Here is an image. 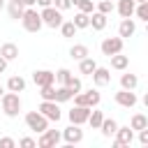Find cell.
<instances>
[{
	"mask_svg": "<svg viewBox=\"0 0 148 148\" xmlns=\"http://www.w3.org/2000/svg\"><path fill=\"white\" fill-rule=\"evenodd\" d=\"M0 111L7 118H16L21 113V97H18V92H12V90L2 92L0 95Z\"/></svg>",
	"mask_w": 148,
	"mask_h": 148,
	"instance_id": "6da1fadb",
	"label": "cell"
},
{
	"mask_svg": "<svg viewBox=\"0 0 148 148\" xmlns=\"http://www.w3.org/2000/svg\"><path fill=\"white\" fill-rule=\"evenodd\" d=\"M21 23H23V28H25L28 32H39V30L44 28L39 12L32 9V7H25V12H23V16H21Z\"/></svg>",
	"mask_w": 148,
	"mask_h": 148,
	"instance_id": "7a4b0ae2",
	"label": "cell"
},
{
	"mask_svg": "<svg viewBox=\"0 0 148 148\" xmlns=\"http://www.w3.org/2000/svg\"><path fill=\"white\" fill-rule=\"evenodd\" d=\"M39 16H42V23L46 25V28H60V23H62V12L60 9H56L53 5H49V7H42V12H39Z\"/></svg>",
	"mask_w": 148,
	"mask_h": 148,
	"instance_id": "3957f363",
	"label": "cell"
},
{
	"mask_svg": "<svg viewBox=\"0 0 148 148\" xmlns=\"http://www.w3.org/2000/svg\"><path fill=\"white\" fill-rule=\"evenodd\" d=\"M72 99H74V104H79V106H90V109H92V106H97V104L102 102V95H99V90L90 88V90H86V92L79 90Z\"/></svg>",
	"mask_w": 148,
	"mask_h": 148,
	"instance_id": "277c9868",
	"label": "cell"
},
{
	"mask_svg": "<svg viewBox=\"0 0 148 148\" xmlns=\"http://www.w3.org/2000/svg\"><path fill=\"white\" fill-rule=\"evenodd\" d=\"M37 111H39L49 123H58V120L62 118V111H60L58 102H53V99H42V104H39Z\"/></svg>",
	"mask_w": 148,
	"mask_h": 148,
	"instance_id": "5b68a950",
	"label": "cell"
},
{
	"mask_svg": "<svg viewBox=\"0 0 148 148\" xmlns=\"http://www.w3.org/2000/svg\"><path fill=\"white\" fill-rule=\"evenodd\" d=\"M25 125H28V130L42 134V132L49 127V120H46L39 111H28V113H25Z\"/></svg>",
	"mask_w": 148,
	"mask_h": 148,
	"instance_id": "8992f818",
	"label": "cell"
},
{
	"mask_svg": "<svg viewBox=\"0 0 148 148\" xmlns=\"http://www.w3.org/2000/svg\"><path fill=\"white\" fill-rule=\"evenodd\" d=\"M60 139H62V136H60L58 130H49V127H46V130L39 134L37 146H39V148H56V146L60 143Z\"/></svg>",
	"mask_w": 148,
	"mask_h": 148,
	"instance_id": "52a82bcc",
	"label": "cell"
},
{
	"mask_svg": "<svg viewBox=\"0 0 148 148\" xmlns=\"http://www.w3.org/2000/svg\"><path fill=\"white\" fill-rule=\"evenodd\" d=\"M113 136H116L113 146H116V148H123V146H130V143L134 141V130H132L130 125H123V127L118 125V130H116Z\"/></svg>",
	"mask_w": 148,
	"mask_h": 148,
	"instance_id": "ba28073f",
	"label": "cell"
},
{
	"mask_svg": "<svg viewBox=\"0 0 148 148\" xmlns=\"http://www.w3.org/2000/svg\"><path fill=\"white\" fill-rule=\"evenodd\" d=\"M99 49H102V53L106 58L113 56V53H120L123 51V37H106V39H102Z\"/></svg>",
	"mask_w": 148,
	"mask_h": 148,
	"instance_id": "9c48e42d",
	"label": "cell"
},
{
	"mask_svg": "<svg viewBox=\"0 0 148 148\" xmlns=\"http://www.w3.org/2000/svg\"><path fill=\"white\" fill-rule=\"evenodd\" d=\"M60 136H62L65 143H69V146H72V143H81V141H83V130H81V125H74V123H72L69 127H65V130L60 132Z\"/></svg>",
	"mask_w": 148,
	"mask_h": 148,
	"instance_id": "30bf717a",
	"label": "cell"
},
{
	"mask_svg": "<svg viewBox=\"0 0 148 148\" xmlns=\"http://www.w3.org/2000/svg\"><path fill=\"white\" fill-rule=\"evenodd\" d=\"M113 99H116V104H120V106H125V109H132V106H136V95H134V90H125V88H120L116 95H113Z\"/></svg>",
	"mask_w": 148,
	"mask_h": 148,
	"instance_id": "8fae6325",
	"label": "cell"
},
{
	"mask_svg": "<svg viewBox=\"0 0 148 148\" xmlns=\"http://www.w3.org/2000/svg\"><path fill=\"white\" fill-rule=\"evenodd\" d=\"M90 76H92V83H95L97 88H104V86L111 83V69H109V67H99V65H97Z\"/></svg>",
	"mask_w": 148,
	"mask_h": 148,
	"instance_id": "7c38bea8",
	"label": "cell"
},
{
	"mask_svg": "<svg viewBox=\"0 0 148 148\" xmlns=\"http://www.w3.org/2000/svg\"><path fill=\"white\" fill-rule=\"evenodd\" d=\"M88 116H90V106H79V104H74V109L67 113L69 123H74V125H83L88 120Z\"/></svg>",
	"mask_w": 148,
	"mask_h": 148,
	"instance_id": "4fadbf2b",
	"label": "cell"
},
{
	"mask_svg": "<svg viewBox=\"0 0 148 148\" xmlns=\"http://www.w3.org/2000/svg\"><path fill=\"white\" fill-rule=\"evenodd\" d=\"M32 81H35V86H37V88H42V86L53 83V81H56V76H53V72H51V69H37V72L32 74Z\"/></svg>",
	"mask_w": 148,
	"mask_h": 148,
	"instance_id": "5bb4252c",
	"label": "cell"
},
{
	"mask_svg": "<svg viewBox=\"0 0 148 148\" xmlns=\"http://www.w3.org/2000/svg\"><path fill=\"white\" fill-rule=\"evenodd\" d=\"M136 32V23H134V18L130 16V18H123L120 21V25H118V37H132Z\"/></svg>",
	"mask_w": 148,
	"mask_h": 148,
	"instance_id": "9a60e30c",
	"label": "cell"
},
{
	"mask_svg": "<svg viewBox=\"0 0 148 148\" xmlns=\"http://www.w3.org/2000/svg\"><path fill=\"white\" fill-rule=\"evenodd\" d=\"M0 56H2L7 62H12V60H16V58H18V46H16V44H12V42H5V44L0 46Z\"/></svg>",
	"mask_w": 148,
	"mask_h": 148,
	"instance_id": "2e32d148",
	"label": "cell"
},
{
	"mask_svg": "<svg viewBox=\"0 0 148 148\" xmlns=\"http://www.w3.org/2000/svg\"><path fill=\"white\" fill-rule=\"evenodd\" d=\"M7 12H9V18H14V21H21V16H23V12H25V5H23L21 0H9V5H7Z\"/></svg>",
	"mask_w": 148,
	"mask_h": 148,
	"instance_id": "e0dca14e",
	"label": "cell"
},
{
	"mask_svg": "<svg viewBox=\"0 0 148 148\" xmlns=\"http://www.w3.org/2000/svg\"><path fill=\"white\" fill-rule=\"evenodd\" d=\"M7 90H12V92H23V90H25V79H23L21 74L9 76V79H7Z\"/></svg>",
	"mask_w": 148,
	"mask_h": 148,
	"instance_id": "ac0fdd59",
	"label": "cell"
},
{
	"mask_svg": "<svg viewBox=\"0 0 148 148\" xmlns=\"http://www.w3.org/2000/svg\"><path fill=\"white\" fill-rule=\"evenodd\" d=\"M134 7H136L134 0H118V14H120L123 18L134 16Z\"/></svg>",
	"mask_w": 148,
	"mask_h": 148,
	"instance_id": "d6986e66",
	"label": "cell"
},
{
	"mask_svg": "<svg viewBox=\"0 0 148 148\" xmlns=\"http://www.w3.org/2000/svg\"><path fill=\"white\" fill-rule=\"evenodd\" d=\"M90 28L92 30H104L106 28V14H102V12H92L90 14Z\"/></svg>",
	"mask_w": 148,
	"mask_h": 148,
	"instance_id": "ffe728a7",
	"label": "cell"
},
{
	"mask_svg": "<svg viewBox=\"0 0 148 148\" xmlns=\"http://www.w3.org/2000/svg\"><path fill=\"white\" fill-rule=\"evenodd\" d=\"M109 58H111V67H113V69H118V72L127 69V65H130V58H127V56H123V51H120V53H113V56H109Z\"/></svg>",
	"mask_w": 148,
	"mask_h": 148,
	"instance_id": "44dd1931",
	"label": "cell"
},
{
	"mask_svg": "<svg viewBox=\"0 0 148 148\" xmlns=\"http://www.w3.org/2000/svg\"><path fill=\"white\" fill-rule=\"evenodd\" d=\"M99 130H102V136L111 139V136L116 134V130H118V123H116L113 118H104V120H102V125H99Z\"/></svg>",
	"mask_w": 148,
	"mask_h": 148,
	"instance_id": "7402d4cb",
	"label": "cell"
},
{
	"mask_svg": "<svg viewBox=\"0 0 148 148\" xmlns=\"http://www.w3.org/2000/svg\"><path fill=\"white\" fill-rule=\"evenodd\" d=\"M102 120H104V113H102V111H99L97 106H92V109H90V116H88V120H86V123H88V125H90L92 130H99Z\"/></svg>",
	"mask_w": 148,
	"mask_h": 148,
	"instance_id": "603a6c76",
	"label": "cell"
},
{
	"mask_svg": "<svg viewBox=\"0 0 148 148\" xmlns=\"http://www.w3.org/2000/svg\"><path fill=\"white\" fill-rule=\"evenodd\" d=\"M95 67H97V62H95L90 56H86V58L79 60V72H81V74H88V76H90V74L95 72Z\"/></svg>",
	"mask_w": 148,
	"mask_h": 148,
	"instance_id": "cb8c5ba5",
	"label": "cell"
},
{
	"mask_svg": "<svg viewBox=\"0 0 148 148\" xmlns=\"http://www.w3.org/2000/svg\"><path fill=\"white\" fill-rule=\"evenodd\" d=\"M136 86H139V76H136V74H130V72H127V74L120 76V88H125V90H134Z\"/></svg>",
	"mask_w": 148,
	"mask_h": 148,
	"instance_id": "d4e9b609",
	"label": "cell"
},
{
	"mask_svg": "<svg viewBox=\"0 0 148 148\" xmlns=\"http://www.w3.org/2000/svg\"><path fill=\"white\" fill-rule=\"evenodd\" d=\"M72 97H74V92H72L67 86H58V88H56V95H53V102H58V104H60V102H69Z\"/></svg>",
	"mask_w": 148,
	"mask_h": 148,
	"instance_id": "484cf974",
	"label": "cell"
},
{
	"mask_svg": "<svg viewBox=\"0 0 148 148\" xmlns=\"http://www.w3.org/2000/svg\"><path fill=\"white\" fill-rule=\"evenodd\" d=\"M130 127H132L134 132H139V130L148 127V116H146V113H134V116H132V120H130Z\"/></svg>",
	"mask_w": 148,
	"mask_h": 148,
	"instance_id": "4316f807",
	"label": "cell"
},
{
	"mask_svg": "<svg viewBox=\"0 0 148 148\" xmlns=\"http://www.w3.org/2000/svg\"><path fill=\"white\" fill-rule=\"evenodd\" d=\"M86 56H90V51H88L86 44H74V46L69 49V58H72V60H81V58H86Z\"/></svg>",
	"mask_w": 148,
	"mask_h": 148,
	"instance_id": "83f0119b",
	"label": "cell"
},
{
	"mask_svg": "<svg viewBox=\"0 0 148 148\" xmlns=\"http://www.w3.org/2000/svg\"><path fill=\"white\" fill-rule=\"evenodd\" d=\"M72 23L76 25V30H81V28H90V14L76 12V14H74V18H72Z\"/></svg>",
	"mask_w": 148,
	"mask_h": 148,
	"instance_id": "f1b7e54d",
	"label": "cell"
},
{
	"mask_svg": "<svg viewBox=\"0 0 148 148\" xmlns=\"http://www.w3.org/2000/svg\"><path fill=\"white\" fill-rule=\"evenodd\" d=\"M60 32H62V37L69 39V37L76 35V25H74L72 21H62V23H60Z\"/></svg>",
	"mask_w": 148,
	"mask_h": 148,
	"instance_id": "f546056e",
	"label": "cell"
},
{
	"mask_svg": "<svg viewBox=\"0 0 148 148\" xmlns=\"http://www.w3.org/2000/svg\"><path fill=\"white\" fill-rule=\"evenodd\" d=\"M134 14H136L139 21H148V2H136Z\"/></svg>",
	"mask_w": 148,
	"mask_h": 148,
	"instance_id": "4dcf8cb0",
	"label": "cell"
},
{
	"mask_svg": "<svg viewBox=\"0 0 148 148\" xmlns=\"http://www.w3.org/2000/svg\"><path fill=\"white\" fill-rule=\"evenodd\" d=\"M95 9H97V12H102V14H106V16H109V14H111V12H113V0H99V2H97V5H95Z\"/></svg>",
	"mask_w": 148,
	"mask_h": 148,
	"instance_id": "1f68e13d",
	"label": "cell"
},
{
	"mask_svg": "<svg viewBox=\"0 0 148 148\" xmlns=\"http://www.w3.org/2000/svg\"><path fill=\"white\" fill-rule=\"evenodd\" d=\"M53 76H56V81H58L60 86H65V83H67V79L72 76V72H69L67 67H60L58 72H53Z\"/></svg>",
	"mask_w": 148,
	"mask_h": 148,
	"instance_id": "d6a6232c",
	"label": "cell"
},
{
	"mask_svg": "<svg viewBox=\"0 0 148 148\" xmlns=\"http://www.w3.org/2000/svg\"><path fill=\"white\" fill-rule=\"evenodd\" d=\"M65 86H67V88H69V90H72L74 95H76L79 90H83V86H81V79H79V76H74V74H72V76L67 79V83H65Z\"/></svg>",
	"mask_w": 148,
	"mask_h": 148,
	"instance_id": "836d02e7",
	"label": "cell"
},
{
	"mask_svg": "<svg viewBox=\"0 0 148 148\" xmlns=\"http://www.w3.org/2000/svg\"><path fill=\"white\" fill-rule=\"evenodd\" d=\"M53 95H56L53 83H49V86H42V88H39V97H42V99H53Z\"/></svg>",
	"mask_w": 148,
	"mask_h": 148,
	"instance_id": "e575fe53",
	"label": "cell"
},
{
	"mask_svg": "<svg viewBox=\"0 0 148 148\" xmlns=\"http://www.w3.org/2000/svg\"><path fill=\"white\" fill-rule=\"evenodd\" d=\"M76 7H79V12H83V14H92V12H95V2H92V0H81Z\"/></svg>",
	"mask_w": 148,
	"mask_h": 148,
	"instance_id": "d590c367",
	"label": "cell"
},
{
	"mask_svg": "<svg viewBox=\"0 0 148 148\" xmlns=\"http://www.w3.org/2000/svg\"><path fill=\"white\" fill-rule=\"evenodd\" d=\"M18 146H23V148H35L37 141H35L32 136H23V139H18Z\"/></svg>",
	"mask_w": 148,
	"mask_h": 148,
	"instance_id": "8d00e7d4",
	"label": "cell"
},
{
	"mask_svg": "<svg viewBox=\"0 0 148 148\" xmlns=\"http://www.w3.org/2000/svg\"><path fill=\"white\" fill-rule=\"evenodd\" d=\"M53 7H56V9H60V12H65V9H69V7H72V2H69V0H53Z\"/></svg>",
	"mask_w": 148,
	"mask_h": 148,
	"instance_id": "74e56055",
	"label": "cell"
},
{
	"mask_svg": "<svg viewBox=\"0 0 148 148\" xmlns=\"http://www.w3.org/2000/svg\"><path fill=\"white\" fill-rule=\"evenodd\" d=\"M14 146H16V141L12 136H2L0 139V148H14Z\"/></svg>",
	"mask_w": 148,
	"mask_h": 148,
	"instance_id": "f35d334b",
	"label": "cell"
},
{
	"mask_svg": "<svg viewBox=\"0 0 148 148\" xmlns=\"http://www.w3.org/2000/svg\"><path fill=\"white\" fill-rule=\"evenodd\" d=\"M139 143H141V146H148V127L139 130Z\"/></svg>",
	"mask_w": 148,
	"mask_h": 148,
	"instance_id": "ab89813d",
	"label": "cell"
},
{
	"mask_svg": "<svg viewBox=\"0 0 148 148\" xmlns=\"http://www.w3.org/2000/svg\"><path fill=\"white\" fill-rule=\"evenodd\" d=\"M35 5H39V7H49V5H53V0H35Z\"/></svg>",
	"mask_w": 148,
	"mask_h": 148,
	"instance_id": "60d3db41",
	"label": "cell"
},
{
	"mask_svg": "<svg viewBox=\"0 0 148 148\" xmlns=\"http://www.w3.org/2000/svg\"><path fill=\"white\" fill-rule=\"evenodd\" d=\"M5 69H7V60H5V58H2V56H0V74H2V72H5Z\"/></svg>",
	"mask_w": 148,
	"mask_h": 148,
	"instance_id": "b9f144b4",
	"label": "cell"
},
{
	"mask_svg": "<svg viewBox=\"0 0 148 148\" xmlns=\"http://www.w3.org/2000/svg\"><path fill=\"white\" fill-rule=\"evenodd\" d=\"M21 2H23L25 7H32V5H35V0H21Z\"/></svg>",
	"mask_w": 148,
	"mask_h": 148,
	"instance_id": "7bdbcfd3",
	"label": "cell"
},
{
	"mask_svg": "<svg viewBox=\"0 0 148 148\" xmlns=\"http://www.w3.org/2000/svg\"><path fill=\"white\" fill-rule=\"evenodd\" d=\"M69 2H72V5H79V2H81V0H69Z\"/></svg>",
	"mask_w": 148,
	"mask_h": 148,
	"instance_id": "ee69618b",
	"label": "cell"
},
{
	"mask_svg": "<svg viewBox=\"0 0 148 148\" xmlns=\"http://www.w3.org/2000/svg\"><path fill=\"white\" fill-rule=\"evenodd\" d=\"M2 7H5V0H0V9H2Z\"/></svg>",
	"mask_w": 148,
	"mask_h": 148,
	"instance_id": "f6af8a7d",
	"label": "cell"
},
{
	"mask_svg": "<svg viewBox=\"0 0 148 148\" xmlns=\"http://www.w3.org/2000/svg\"><path fill=\"white\" fill-rule=\"evenodd\" d=\"M134 2H148V0H134Z\"/></svg>",
	"mask_w": 148,
	"mask_h": 148,
	"instance_id": "bcb514c9",
	"label": "cell"
},
{
	"mask_svg": "<svg viewBox=\"0 0 148 148\" xmlns=\"http://www.w3.org/2000/svg\"><path fill=\"white\" fill-rule=\"evenodd\" d=\"M2 92H5V90H2V86H0V95H2Z\"/></svg>",
	"mask_w": 148,
	"mask_h": 148,
	"instance_id": "7dc6e473",
	"label": "cell"
},
{
	"mask_svg": "<svg viewBox=\"0 0 148 148\" xmlns=\"http://www.w3.org/2000/svg\"><path fill=\"white\" fill-rule=\"evenodd\" d=\"M0 86H2V83H0Z\"/></svg>",
	"mask_w": 148,
	"mask_h": 148,
	"instance_id": "c3c4849f",
	"label": "cell"
}]
</instances>
